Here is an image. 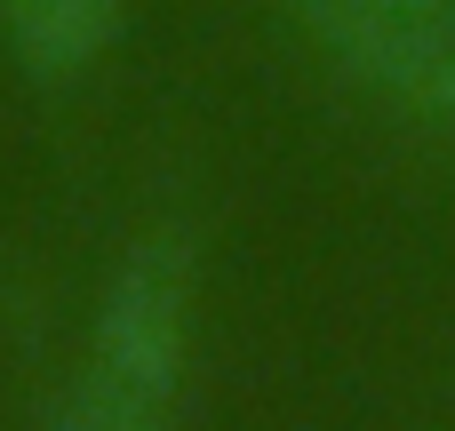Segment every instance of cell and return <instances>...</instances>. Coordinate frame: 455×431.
I'll return each mask as SVG.
<instances>
[{
	"label": "cell",
	"instance_id": "cell-1",
	"mask_svg": "<svg viewBox=\"0 0 455 431\" xmlns=\"http://www.w3.org/2000/svg\"><path fill=\"white\" fill-rule=\"evenodd\" d=\"M184 336H192V256L176 232H152L104 280L56 431H168L184 392Z\"/></svg>",
	"mask_w": 455,
	"mask_h": 431
},
{
	"label": "cell",
	"instance_id": "cell-2",
	"mask_svg": "<svg viewBox=\"0 0 455 431\" xmlns=\"http://www.w3.org/2000/svg\"><path fill=\"white\" fill-rule=\"evenodd\" d=\"M368 96L455 128V0H280Z\"/></svg>",
	"mask_w": 455,
	"mask_h": 431
},
{
	"label": "cell",
	"instance_id": "cell-3",
	"mask_svg": "<svg viewBox=\"0 0 455 431\" xmlns=\"http://www.w3.org/2000/svg\"><path fill=\"white\" fill-rule=\"evenodd\" d=\"M120 8L128 0H0V32H8L24 72L64 80V72H88L112 48Z\"/></svg>",
	"mask_w": 455,
	"mask_h": 431
}]
</instances>
